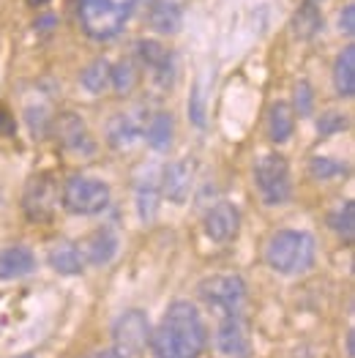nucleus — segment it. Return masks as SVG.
Listing matches in <instances>:
<instances>
[{
    "label": "nucleus",
    "instance_id": "aec40b11",
    "mask_svg": "<svg viewBox=\"0 0 355 358\" xmlns=\"http://www.w3.org/2000/svg\"><path fill=\"white\" fill-rule=\"evenodd\" d=\"M293 131H296V113H293V107L287 101L270 104V110H268V137H270V143L284 145V143H290Z\"/></svg>",
    "mask_w": 355,
    "mask_h": 358
},
{
    "label": "nucleus",
    "instance_id": "393cba45",
    "mask_svg": "<svg viewBox=\"0 0 355 358\" xmlns=\"http://www.w3.org/2000/svg\"><path fill=\"white\" fill-rule=\"evenodd\" d=\"M80 83H82V88L88 90V93H93V96L104 93V90L110 88V60H104V58L90 60L88 66L82 69V74H80Z\"/></svg>",
    "mask_w": 355,
    "mask_h": 358
},
{
    "label": "nucleus",
    "instance_id": "f704fd0d",
    "mask_svg": "<svg viewBox=\"0 0 355 358\" xmlns=\"http://www.w3.org/2000/svg\"><path fill=\"white\" fill-rule=\"evenodd\" d=\"M347 356L350 358L355 356V334L353 331H347Z\"/></svg>",
    "mask_w": 355,
    "mask_h": 358
},
{
    "label": "nucleus",
    "instance_id": "bb28decb",
    "mask_svg": "<svg viewBox=\"0 0 355 358\" xmlns=\"http://www.w3.org/2000/svg\"><path fill=\"white\" fill-rule=\"evenodd\" d=\"M309 176L314 180H336L347 176V164H342L339 159L331 156H312L309 162Z\"/></svg>",
    "mask_w": 355,
    "mask_h": 358
},
{
    "label": "nucleus",
    "instance_id": "20e7f679",
    "mask_svg": "<svg viewBox=\"0 0 355 358\" xmlns=\"http://www.w3.org/2000/svg\"><path fill=\"white\" fill-rule=\"evenodd\" d=\"M110 183L90 176H71L60 189V206L74 216H99L110 208Z\"/></svg>",
    "mask_w": 355,
    "mask_h": 358
},
{
    "label": "nucleus",
    "instance_id": "e433bc0d",
    "mask_svg": "<svg viewBox=\"0 0 355 358\" xmlns=\"http://www.w3.org/2000/svg\"><path fill=\"white\" fill-rule=\"evenodd\" d=\"M20 358H33V356H20Z\"/></svg>",
    "mask_w": 355,
    "mask_h": 358
},
{
    "label": "nucleus",
    "instance_id": "9d476101",
    "mask_svg": "<svg viewBox=\"0 0 355 358\" xmlns=\"http://www.w3.org/2000/svg\"><path fill=\"white\" fill-rule=\"evenodd\" d=\"M58 140V145L68 153H93V143H90L88 126L85 120L74 113H60L58 118L52 120V129H50Z\"/></svg>",
    "mask_w": 355,
    "mask_h": 358
},
{
    "label": "nucleus",
    "instance_id": "c85d7f7f",
    "mask_svg": "<svg viewBox=\"0 0 355 358\" xmlns=\"http://www.w3.org/2000/svg\"><path fill=\"white\" fill-rule=\"evenodd\" d=\"M347 129V115L345 113H336V110H326L320 118H317V134L320 137H333L339 131Z\"/></svg>",
    "mask_w": 355,
    "mask_h": 358
},
{
    "label": "nucleus",
    "instance_id": "a878e982",
    "mask_svg": "<svg viewBox=\"0 0 355 358\" xmlns=\"http://www.w3.org/2000/svg\"><path fill=\"white\" fill-rule=\"evenodd\" d=\"M110 85L115 88L118 96H129L137 85V69L129 58L118 60L115 66H110Z\"/></svg>",
    "mask_w": 355,
    "mask_h": 358
},
{
    "label": "nucleus",
    "instance_id": "b1692460",
    "mask_svg": "<svg viewBox=\"0 0 355 358\" xmlns=\"http://www.w3.org/2000/svg\"><path fill=\"white\" fill-rule=\"evenodd\" d=\"M328 227H331L342 241L353 243V238H355V203L353 200L339 203L336 208L328 213Z\"/></svg>",
    "mask_w": 355,
    "mask_h": 358
},
{
    "label": "nucleus",
    "instance_id": "c756f323",
    "mask_svg": "<svg viewBox=\"0 0 355 358\" xmlns=\"http://www.w3.org/2000/svg\"><path fill=\"white\" fill-rule=\"evenodd\" d=\"M189 120L197 129L205 126V90L200 88V83H194V88L189 93Z\"/></svg>",
    "mask_w": 355,
    "mask_h": 358
},
{
    "label": "nucleus",
    "instance_id": "5701e85b",
    "mask_svg": "<svg viewBox=\"0 0 355 358\" xmlns=\"http://www.w3.org/2000/svg\"><path fill=\"white\" fill-rule=\"evenodd\" d=\"M150 25L156 33H164V36H175L180 25H183V14L173 0H156L153 8H150Z\"/></svg>",
    "mask_w": 355,
    "mask_h": 358
},
{
    "label": "nucleus",
    "instance_id": "a211bd4d",
    "mask_svg": "<svg viewBox=\"0 0 355 358\" xmlns=\"http://www.w3.org/2000/svg\"><path fill=\"white\" fill-rule=\"evenodd\" d=\"M82 255H85V263L90 266H107L118 255V236L110 227H99L88 238Z\"/></svg>",
    "mask_w": 355,
    "mask_h": 358
},
{
    "label": "nucleus",
    "instance_id": "9b49d317",
    "mask_svg": "<svg viewBox=\"0 0 355 358\" xmlns=\"http://www.w3.org/2000/svg\"><path fill=\"white\" fill-rule=\"evenodd\" d=\"M194 186V162L178 159L161 170V197H167L173 206H183Z\"/></svg>",
    "mask_w": 355,
    "mask_h": 358
},
{
    "label": "nucleus",
    "instance_id": "39448f33",
    "mask_svg": "<svg viewBox=\"0 0 355 358\" xmlns=\"http://www.w3.org/2000/svg\"><path fill=\"white\" fill-rule=\"evenodd\" d=\"M254 186L266 206H284L293 197V176L290 164L282 153H263L254 162Z\"/></svg>",
    "mask_w": 355,
    "mask_h": 358
},
{
    "label": "nucleus",
    "instance_id": "cd10ccee",
    "mask_svg": "<svg viewBox=\"0 0 355 358\" xmlns=\"http://www.w3.org/2000/svg\"><path fill=\"white\" fill-rule=\"evenodd\" d=\"M25 120H28V129H30V137L33 140H44L52 129V118L44 107H28L25 110Z\"/></svg>",
    "mask_w": 355,
    "mask_h": 358
},
{
    "label": "nucleus",
    "instance_id": "f03ea898",
    "mask_svg": "<svg viewBox=\"0 0 355 358\" xmlns=\"http://www.w3.org/2000/svg\"><path fill=\"white\" fill-rule=\"evenodd\" d=\"M317 243L303 230H276L266 243V266L282 276H300L314 266Z\"/></svg>",
    "mask_w": 355,
    "mask_h": 358
},
{
    "label": "nucleus",
    "instance_id": "dca6fc26",
    "mask_svg": "<svg viewBox=\"0 0 355 358\" xmlns=\"http://www.w3.org/2000/svg\"><path fill=\"white\" fill-rule=\"evenodd\" d=\"M33 268H36V255L30 252L28 246L14 243V246L0 249V279L3 282L28 276V273H33Z\"/></svg>",
    "mask_w": 355,
    "mask_h": 358
},
{
    "label": "nucleus",
    "instance_id": "423d86ee",
    "mask_svg": "<svg viewBox=\"0 0 355 358\" xmlns=\"http://www.w3.org/2000/svg\"><path fill=\"white\" fill-rule=\"evenodd\" d=\"M200 301L210 306L219 317L222 315H243V306L249 299V287L243 282V276L238 273H213L205 276L197 285Z\"/></svg>",
    "mask_w": 355,
    "mask_h": 358
},
{
    "label": "nucleus",
    "instance_id": "f257e3e1",
    "mask_svg": "<svg viewBox=\"0 0 355 358\" xmlns=\"http://www.w3.org/2000/svg\"><path fill=\"white\" fill-rule=\"evenodd\" d=\"M148 348L153 358H200L208 348V326L200 309L189 301H173L156 329H150Z\"/></svg>",
    "mask_w": 355,
    "mask_h": 358
},
{
    "label": "nucleus",
    "instance_id": "7c9ffc66",
    "mask_svg": "<svg viewBox=\"0 0 355 358\" xmlns=\"http://www.w3.org/2000/svg\"><path fill=\"white\" fill-rule=\"evenodd\" d=\"M296 107H293V113H298L300 118H306V115H312V110H314V90L312 85L306 83V80H298L296 83Z\"/></svg>",
    "mask_w": 355,
    "mask_h": 358
},
{
    "label": "nucleus",
    "instance_id": "f3484780",
    "mask_svg": "<svg viewBox=\"0 0 355 358\" xmlns=\"http://www.w3.org/2000/svg\"><path fill=\"white\" fill-rule=\"evenodd\" d=\"M104 137H107L110 148L129 150V148H134V145L140 143V137H143V129L134 123V118H131V115H126V113H118V115H113V118L107 120Z\"/></svg>",
    "mask_w": 355,
    "mask_h": 358
},
{
    "label": "nucleus",
    "instance_id": "6e6552de",
    "mask_svg": "<svg viewBox=\"0 0 355 358\" xmlns=\"http://www.w3.org/2000/svg\"><path fill=\"white\" fill-rule=\"evenodd\" d=\"M58 183L52 178V173H38L28 180L25 194H22V208L33 224H44L52 219V213L58 208Z\"/></svg>",
    "mask_w": 355,
    "mask_h": 358
},
{
    "label": "nucleus",
    "instance_id": "0eeeda50",
    "mask_svg": "<svg viewBox=\"0 0 355 358\" xmlns=\"http://www.w3.org/2000/svg\"><path fill=\"white\" fill-rule=\"evenodd\" d=\"M148 339L150 323L148 315L143 309H126L123 315L115 317V323H113V342H115V350L123 358L140 356L145 350Z\"/></svg>",
    "mask_w": 355,
    "mask_h": 358
},
{
    "label": "nucleus",
    "instance_id": "4be33fe9",
    "mask_svg": "<svg viewBox=\"0 0 355 358\" xmlns=\"http://www.w3.org/2000/svg\"><path fill=\"white\" fill-rule=\"evenodd\" d=\"M173 134H175V120H173L170 113H156V115L148 120V126H145V140H148L150 148L159 150V153L170 150Z\"/></svg>",
    "mask_w": 355,
    "mask_h": 358
},
{
    "label": "nucleus",
    "instance_id": "c9c22d12",
    "mask_svg": "<svg viewBox=\"0 0 355 358\" xmlns=\"http://www.w3.org/2000/svg\"><path fill=\"white\" fill-rule=\"evenodd\" d=\"M30 3H33V6H41V3H44V0H30Z\"/></svg>",
    "mask_w": 355,
    "mask_h": 358
},
{
    "label": "nucleus",
    "instance_id": "f8f14e48",
    "mask_svg": "<svg viewBox=\"0 0 355 358\" xmlns=\"http://www.w3.org/2000/svg\"><path fill=\"white\" fill-rule=\"evenodd\" d=\"M203 230L213 243H230L240 233V210L233 203H216L203 219Z\"/></svg>",
    "mask_w": 355,
    "mask_h": 358
},
{
    "label": "nucleus",
    "instance_id": "2f4dec72",
    "mask_svg": "<svg viewBox=\"0 0 355 358\" xmlns=\"http://www.w3.org/2000/svg\"><path fill=\"white\" fill-rule=\"evenodd\" d=\"M339 33H345V36H353L355 33V6L353 3H347V6L342 8V14H339Z\"/></svg>",
    "mask_w": 355,
    "mask_h": 358
},
{
    "label": "nucleus",
    "instance_id": "1a4fd4ad",
    "mask_svg": "<svg viewBox=\"0 0 355 358\" xmlns=\"http://www.w3.org/2000/svg\"><path fill=\"white\" fill-rule=\"evenodd\" d=\"M216 350L222 358H249L252 356V331L243 315H222L216 326Z\"/></svg>",
    "mask_w": 355,
    "mask_h": 358
},
{
    "label": "nucleus",
    "instance_id": "412c9836",
    "mask_svg": "<svg viewBox=\"0 0 355 358\" xmlns=\"http://www.w3.org/2000/svg\"><path fill=\"white\" fill-rule=\"evenodd\" d=\"M320 30H323V11H320V6H317L314 0H306L296 14H293V36L309 41V38H314Z\"/></svg>",
    "mask_w": 355,
    "mask_h": 358
},
{
    "label": "nucleus",
    "instance_id": "2eb2a0df",
    "mask_svg": "<svg viewBox=\"0 0 355 358\" xmlns=\"http://www.w3.org/2000/svg\"><path fill=\"white\" fill-rule=\"evenodd\" d=\"M47 263H50V268L63 273V276H77V273L85 271V255H82V249H80L77 243H71V241H58V243L50 246Z\"/></svg>",
    "mask_w": 355,
    "mask_h": 358
},
{
    "label": "nucleus",
    "instance_id": "4468645a",
    "mask_svg": "<svg viewBox=\"0 0 355 358\" xmlns=\"http://www.w3.org/2000/svg\"><path fill=\"white\" fill-rule=\"evenodd\" d=\"M137 58L143 66H148L156 77L159 85H170L173 83V74H175V58L173 52L159 44L156 38H140L137 41Z\"/></svg>",
    "mask_w": 355,
    "mask_h": 358
},
{
    "label": "nucleus",
    "instance_id": "72a5a7b5",
    "mask_svg": "<svg viewBox=\"0 0 355 358\" xmlns=\"http://www.w3.org/2000/svg\"><path fill=\"white\" fill-rule=\"evenodd\" d=\"M88 358H123L118 350H96V353H90Z\"/></svg>",
    "mask_w": 355,
    "mask_h": 358
},
{
    "label": "nucleus",
    "instance_id": "7ed1b4c3",
    "mask_svg": "<svg viewBox=\"0 0 355 358\" xmlns=\"http://www.w3.org/2000/svg\"><path fill=\"white\" fill-rule=\"evenodd\" d=\"M134 6L137 0H80L77 14H80V25L90 38L107 41L126 28L129 17L134 14Z\"/></svg>",
    "mask_w": 355,
    "mask_h": 358
},
{
    "label": "nucleus",
    "instance_id": "473e14b6",
    "mask_svg": "<svg viewBox=\"0 0 355 358\" xmlns=\"http://www.w3.org/2000/svg\"><path fill=\"white\" fill-rule=\"evenodd\" d=\"M17 134V120L0 104V137H14Z\"/></svg>",
    "mask_w": 355,
    "mask_h": 358
},
{
    "label": "nucleus",
    "instance_id": "ddd939ff",
    "mask_svg": "<svg viewBox=\"0 0 355 358\" xmlns=\"http://www.w3.org/2000/svg\"><path fill=\"white\" fill-rule=\"evenodd\" d=\"M134 203H137V216L143 224L153 222L159 210V197H161V170L156 164H148L143 176H137L134 183Z\"/></svg>",
    "mask_w": 355,
    "mask_h": 358
},
{
    "label": "nucleus",
    "instance_id": "6ab92c4d",
    "mask_svg": "<svg viewBox=\"0 0 355 358\" xmlns=\"http://www.w3.org/2000/svg\"><path fill=\"white\" fill-rule=\"evenodd\" d=\"M333 90L339 99L355 96V44H347L333 60Z\"/></svg>",
    "mask_w": 355,
    "mask_h": 358
}]
</instances>
